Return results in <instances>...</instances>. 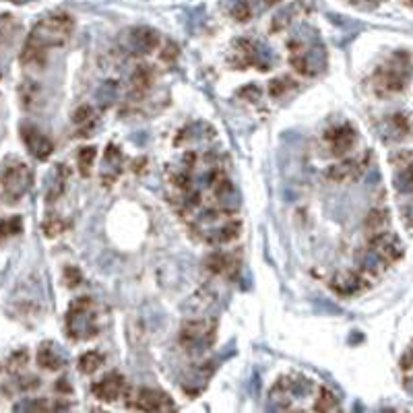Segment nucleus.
Listing matches in <instances>:
<instances>
[{"instance_id": "obj_36", "label": "nucleus", "mask_w": 413, "mask_h": 413, "mask_svg": "<svg viewBox=\"0 0 413 413\" xmlns=\"http://www.w3.org/2000/svg\"><path fill=\"white\" fill-rule=\"evenodd\" d=\"M25 364H27V351L21 350V351H17V353H13V355L9 357V366H6V370L17 372V370H21Z\"/></svg>"}, {"instance_id": "obj_35", "label": "nucleus", "mask_w": 413, "mask_h": 413, "mask_svg": "<svg viewBox=\"0 0 413 413\" xmlns=\"http://www.w3.org/2000/svg\"><path fill=\"white\" fill-rule=\"evenodd\" d=\"M293 85H296V83L291 81V79H288V77H281V79H275V81H271L268 91H271V95H273V98H279L283 91L291 89Z\"/></svg>"}, {"instance_id": "obj_31", "label": "nucleus", "mask_w": 413, "mask_h": 413, "mask_svg": "<svg viewBox=\"0 0 413 413\" xmlns=\"http://www.w3.org/2000/svg\"><path fill=\"white\" fill-rule=\"evenodd\" d=\"M21 229H23L21 217H11V219L0 221V244H2L4 240H9V238H13V236L21 234Z\"/></svg>"}, {"instance_id": "obj_42", "label": "nucleus", "mask_w": 413, "mask_h": 413, "mask_svg": "<svg viewBox=\"0 0 413 413\" xmlns=\"http://www.w3.org/2000/svg\"><path fill=\"white\" fill-rule=\"evenodd\" d=\"M405 4H409V6H413V0H405Z\"/></svg>"}, {"instance_id": "obj_25", "label": "nucleus", "mask_w": 413, "mask_h": 413, "mask_svg": "<svg viewBox=\"0 0 413 413\" xmlns=\"http://www.w3.org/2000/svg\"><path fill=\"white\" fill-rule=\"evenodd\" d=\"M73 122L77 124V128H79V137H89V132L93 130V126L98 122V116H95L91 105H81L73 114Z\"/></svg>"}, {"instance_id": "obj_39", "label": "nucleus", "mask_w": 413, "mask_h": 413, "mask_svg": "<svg viewBox=\"0 0 413 413\" xmlns=\"http://www.w3.org/2000/svg\"><path fill=\"white\" fill-rule=\"evenodd\" d=\"M54 389H56V391H58V392H64V394H68V392L73 391V389H70V385H68V380H66V378H61V380H58V382H56V387H54Z\"/></svg>"}, {"instance_id": "obj_40", "label": "nucleus", "mask_w": 413, "mask_h": 413, "mask_svg": "<svg viewBox=\"0 0 413 413\" xmlns=\"http://www.w3.org/2000/svg\"><path fill=\"white\" fill-rule=\"evenodd\" d=\"M405 391L409 392L413 397V376H409V378H405Z\"/></svg>"}, {"instance_id": "obj_17", "label": "nucleus", "mask_w": 413, "mask_h": 413, "mask_svg": "<svg viewBox=\"0 0 413 413\" xmlns=\"http://www.w3.org/2000/svg\"><path fill=\"white\" fill-rule=\"evenodd\" d=\"M68 176H70V172H68L66 165H54V169L50 174V180H48V186H46V201L48 203H54V201L61 199L64 188H66V182H68Z\"/></svg>"}, {"instance_id": "obj_20", "label": "nucleus", "mask_w": 413, "mask_h": 413, "mask_svg": "<svg viewBox=\"0 0 413 413\" xmlns=\"http://www.w3.org/2000/svg\"><path fill=\"white\" fill-rule=\"evenodd\" d=\"M394 188L403 194H413V155L403 153L399 160V169L394 174Z\"/></svg>"}, {"instance_id": "obj_15", "label": "nucleus", "mask_w": 413, "mask_h": 413, "mask_svg": "<svg viewBox=\"0 0 413 413\" xmlns=\"http://www.w3.org/2000/svg\"><path fill=\"white\" fill-rule=\"evenodd\" d=\"M122 151L120 147L114 143H110L105 147V153H103V164H102V182L105 186L114 184L118 180V176L122 174Z\"/></svg>"}, {"instance_id": "obj_12", "label": "nucleus", "mask_w": 413, "mask_h": 413, "mask_svg": "<svg viewBox=\"0 0 413 413\" xmlns=\"http://www.w3.org/2000/svg\"><path fill=\"white\" fill-rule=\"evenodd\" d=\"M93 394L103 403H114L126 392V380L120 372H108L93 385Z\"/></svg>"}, {"instance_id": "obj_9", "label": "nucleus", "mask_w": 413, "mask_h": 413, "mask_svg": "<svg viewBox=\"0 0 413 413\" xmlns=\"http://www.w3.org/2000/svg\"><path fill=\"white\" fill-rule=\"evenodd\" d=\"M124 40H126L124 46H126L128 52L145 56V54H151L153 50H157L160 33L151 27H132L130 31H126Z\"/></svg>"}, {"instance_id": "obj_23", "label": "nucleus", "mask_w": 413, "mask_h": 413, "mask_svg": "<svg viewBox=\"0 0 413 413\" xmlns=\"http://www.w3.org/2000/svg\"><path fill=\"white\" fill-rule=\"evenodd\" d=\"M240 236V221H227L221 227H215L209 231L206 242L209 244H227Z\"/></svg>"}, {"instance_id": "obj_5", "label": "nucleus", "mask_w": 413, "mask_h": 413, "mask_svg": "<svg viewBox=\"0 0 413 413\" xmlns=\"http://www.w3.org/2000/svg\"><path fill=\"white\" fill-rule=\"evenodd\" d=\"M33 182V174L29 169V165L21 162L17 157H9L2 169H0V188H2V197L9 203H17L23 199Z\"/></svg>"}, {"instance_id": "obj_33", "label": "nucleus", "mask_w": 413, "mask_h": 413, "mask_svg": "<svg viewBox=\"0 0 413 413\" xmlns=\"http://www.w3.org/2000/svg\"><path fill=\"white\" fill-rule=\"evenodd\" d=\"M116 93H118V83L105 81L102 87L98 89V102L102 103V108H108L110 103H114Z\"/></svg>"}, {"instance_id": "obj_2", "label": "nucleus", "mask_w": 413, "mask_h": 413, "mask_svg": "<svg viewBox=\"0 0 413 413\" xmlns=\"http://www.w3.org/2000/svg\"><path fill=\"white\" fill-rule=\"evenodd\" d=\"M413 64L412 56L403 50L392 52L387 61L382 62L374 75H372V91L378 98H391L401 91H405V87L412 81Z\"/></svg>"}, {"instance_id": "obj_16", "label": "nucleus", "mask_w": 413, "mask_h": 413, "mask_svg": "<svg viewBox=\"0 0 413 413\" xmlns=\"http://www.w3.org/2000/svg\"><path fill=\"white\" fill-rule=\"evenodd\" d=\"M279 0H238L231 9V15L238 21H250L256 15H263Z\"/></svg>"}, {"instance_id": "obj_14", "label": "nucleus", "mask_w": 413, "mask_h": 413, "mask_svg": "<svg viewBox=\"0 0 413 413\" xmlns=\"http://www.w3.org/2000/svg\"><path fill=\"white\" fill-rule=\"evenodd\" d=\"M364 288H366V277L362 273H355V271H339L330 279V289L337 296H343V298L355 296Z\"/></svg>"}, {"instance_id": "obj_13", "label": "nucleus", "mask_w": 413, "mask_h": 413, "mask_svg": "<svg viewBox=\"0 0 413 413\" xmlns=\"http://www.w3.org/2000/svg\"><path fill=\"white\" fill-rule=\"evenodd\" d=\"M368 165V155H362V157H351V160H343L339 164L330 165L327 169V178L333 182H353L362 176V172L366 169Z\"/></svg>"}, {"instance_id": "obj_32", "label": "nucleus", "mask_w": 413, "mask_h": 413, "mask_svg": "<svg viewBox=\"0 0 413 413\" xmlns=\"http://www.w3.org/2000/svg\"><path fill=\"white\" fill-rule=\"evenodd\" d=\"M95 147H85L79 151L77 155V164H79V169H81L83 176H89L91 174V167H93V162H95Z\"/></svg>"}, {"instance_id": "obj_7", "label": "nucleus", "mask_w": 413, "mask_h": 413, "mask_svg": "<svg viewBox=\"0 0 413 413\" xmlns=\"http://www.w3.org/2000/svg\"><path fill=\"white\" fill-rule=\"evenodd\" d=\"M180 345L186 351H203L215 341V323L213 320H188L180 329Z\"/></svg>"}, {"instance_id": "obj_1", "label": "nucleus", "mask_w": 413, "mask_h": 413, "mask_svg": "<svg viewBox=\"0 0 413 413\" xmlns=\"http://www.w3.org/2000/svg\"><path fill=\"white\" fill-rule=\"evenodd\" d=\"M73 27H75L73 17L66 13H52L38 21L23 46L21 62L25 66H41L46 62L48 50L61 48L68 41Z\"/></svg>"}, {"instance_id": "obj_38", "label": "nucleus", "mask_w": 413, "mask_h": 413, "mask_svg": "<svg viewBox=\"0 0 413 413\" xmlns=\"http://www.w3.org/2000/svg\"><path fill=\"white\" fill-rule=\"evenodd\" d=\"M401 368H403V370H412L413 368V345L405 351V355H403V360H401Z\"/></svg>"}, {"instance_id": "obj_22", "label": "nucleus", "mask_w": 413, "mask_h": 413, "mask_svg": "<svg viewBox=\"0 0 413 413\" xmlns=\"http://www.w3.org/2000/svg\"><path fill=\"white\" fill-rule=\"evenodd\" d=\"M151 85H153V70H151V66L139 64L132 70V75H130V91H132V95L135 98H143Z\"/></svg>"}, {"instance_id": "obj_11", "label": "nucleus", "mask_w": 413, "mask_h": 413, "mask_svg": "<svg viewBox=\"0 0 413 413\" xmlns=\"http://www.w3.org/2000/svg\"><path fill=\"white\" fill-rule=\"evenodd\" d=\"M21 139H23L25 147H27V151L36 160H40V162H46L52 155V151H54V143L41 132L38 126H33V124L21 126Z\"/></svg>"}, {"instance_id": "obj_8", "label": "nucleus", "mask_w": 413, "mask_h": 413, "mask_svg": "<svg viewBox=\"0 0 413 413\" xmlns=\"http://www.w3.org/2000/svg\"><path fill=\"white\" fill-rule=\"evenodd\" d=\"M126 405L137 412H176L172 397L155 389H139L126 401Z\"/></svg>"}, {"instance_id": "obj_34", "label": "nucleus", "mask_w": 413, "mask_h": 413, "mask_svg": "<svg viewBox=\"0 0 413 413\" xmlns=\"http://www.w3.org/2000/svg\"><path fill=\"white\" fill-rule=\"evenodd\" d=\"M43 234L48 236V238H56L58 234H62L64 231V221H62L58 215H48L46 217V221H43Z\"/></svg>"}, {"instance_id": "obj_6", "label": "nucleus", "mask_w": 413, "mask_h": 413, "mask_svg": "<svg viewBox=\"0 0 413 413\" xmlns=\"http://www.w3.org/2000/svg\"><path fill=\"white\" fill-rule=\"evenodd\" d=\"M227 62L236 70H244L248 66H256L258 70H268L271 54L263 43H256L252 40H236L229 50Z\"/></svg>"}, {"instance_id": "obj_37", "label": "nucleus", "mask_w": 413, "mask_h": 413, "mask_svg": "<svg viewBox=\"0 0 413 413\" xmlns=\"http://www.w3.org/2000/svg\"><path fill=\"white\" fill-rule=\"evenodd\" d=\"M81 273H79V268L75 267H66L64 268V281H66V286L68 288H77V286H81Z\"/></svg>"}, {"instance_id": "obj_21", "label": "nucleus", "mask_w": 413, "mask_h": 413, "mask_svg": "<svg viewBox=\"0 0 413 413\" xmlns=\"http://www.w3.org/2000/svg\"><path fill=\"white\" fill-rule=\"evenodd\" d=\"M206 268L215 275H224V277H234L238 273V261L227 254V252H213L206 258Z\"/></svg>"}, {"instance_id": "obj_4", "label": "nucleus", "mask_w": 413, "mask_h": 413, "mask_svg": "<svg viewBox=\"0 0 413 413\" xmlns=\"http://www.w3.org/2000/svg\"><path fill=\"white\" fill-rule=\"evenodd\" d=\"M64 329L73 341H87L98 335V312L91 298H77L66 310Z\"/></svg>"}, {"instance_id": "obj_19", "label": "nucleus", "mask_w": 413, "mask_h": 413, "mask_svg": "<svg viewBox=\"0 0 413 413\" xmlns=\"http://www.w3.org/2000/svg\"><path fill=\"white\" fill-rule=\"evenodd\" d=\"M38 364L43 370H61L62 366L66 364V357L62 355V351L58 350L56 343L46 341V343H41L40 350H38Z\"/></svg>"}, {"instance_id": "obj_27", "label": "nucleus", "mask_w": 413, "mask_h": 413, "mask_svg": "<svg viewBox=\"0 0 413 413\" xmlns=\"http://www.w3.org/2000/svg\"><path fill=\"white\" fill-rule=\"evenodd\" d=\"M103 366V355L100 351H87L79 357V370L83 374H93Z\"/></svg>"}, {"instance_id": "obj_30", "label": "nucleus", "mask_w": 413, "mask_h": 413, "mask_svg": "<svg viewBox=\"0 0 413 413\" xmlns=\"http://www.w3.org/2000/svg\"><path fill=\"white\" fill-rule=\"evenodd\" d=\"M387 221H389V213L385 211V209H374L370 215L366 217V229L372 234H376V231H382V227L387 226Z\"/></svg>"}, {"instance_id": "obj_10", "label": "nucleus", "mask_w": 413, "mask_h": 413, "mask_svg": "<svg viewBox=\"0 0 413 413\" xmlns=\"http://www.w3.org/2000/svg\"><path fill=\"white\" fill-rule=\"evenodd\" d=\"M325 143L329 147V151L333 155L341 157L345 153H350L351 149L357 143V132L351 124H339L333 126L325 132Z\"/></svg>"}, {"instance_id": "obj_28", "label": "nucleus", "mask_w": 413, "mask_h": 413, "mask_svg": "<svg viewBox=\"0 0 413 413\" xmlns=\"http://www.w3.org/2000/svg\"><path fill=\"white\" fill-rule=\"evenodd\" d=\"M15 412H56V405H50L46 399H25L15 405Z\"/></svg>"}, {"instance_id": "obj_24", "label": "nucleus", "mask_w": 413, "mask_h": 413, "mask_svg": "<svg viewBox=\"0 0 413 413\" xmlns=\"http://www.w3.org/2000/svg\"><path fill=\"white\" fill-rule=\"evenodd\" d=\"M304 11V4L302 2H293V4H289L286 9H281L277 15H275V19L271 23V31H283L286 27H289L293 19L300 15Z\"/></svg>"}, {"instance_id": "obj_18", "label": "nucleus", "mask_w": 413, "mask_h": 413, "mask_svg": "<svg viewBox=\"0 0 413 413\" xmlns=\"http://www.w3.org/2000/svg\"><path fill=\"white\" fill-rule=\"evenodd\" d=\"M213 372V364H201V366H194L192 370L188 372L182 380V389L188 394H199L206 387V380Z\"/></svg>"}, {"instance_id": "obj_29", "label": "nucleus", "mask_w": 413, "mask_h": 413, "mask_svg": "<svg viewBox=\"0 0 413 413\" xmlns=\"http://www.w3.org/2000/svg\"><path fill=\"white\" fill-rule=\"evenodd\" d=\"M389 128H391V132L394 135L392 139H403V137H407V132H409V120H407V116L405 114H392L389 116Z\"/></svg>"}, {"instance_id": "obj_26", "label": "nucleus", "mask_w": 413, "mask_h": 413, "mask_svg": "<svg viewBox=\"0 0 413 413\" xmlns=\"http://www.w3.org/2000/svg\"><path fill=\"white\" fill-rule=\"evenodd\" d=\"M341 409V403H339V399H337V394L327 389V387H320V391H318V397H316V401H314V405H312V412H339Z\"/></svg>"}, {"instance_id": "obj_3", "label": "nucleus", "mask_w": 413, "mask_h": 413, "mask_svg": "<svg viewBox=\"0 0 413 413\" xmlns=\"http://www.w3.org/2000/svg\"><path fill=\"white\" fill-rule=\"evenodd\" d=\"M289 64L304 77H316L327 68V52L316 40L296 38L289 41Z\"/></svg>"}, {"instance_id": "obj_41", "label": "nucleus", "mask_w": 413, "mask_h": 413, "mask_svg": "<svg viewBox=\"0 0 413 413\" xmlns=\"http://www.w3.org/2000/svg\"><path fill=\"white\" fill-rule=\"evenodd\" d=\"M15 4H25V2H31V0H13Z\"/></svg>"}]
</instances>
